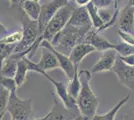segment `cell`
Masks as SVG:
<instances>
[{
	"label": "cell",
	"mask_w": 134,
	"mask_h": 120,
	"mask_svg": "<svg viewBox=\"0 0 134 120\" xmlns=\"http://www.w3.org/2000/svg\"><path fill=\"white\" fill-rule=\"evenodd\" d=\"M94 5L98 8V9H101V8H107L108 6H110V4L114 3V1L112 0H92Z\"/></svg>",
	"instance_id": "obj_30"
},
{
	"label": "cell",
	"mask_w": 134,
	"mask_h": 120,
	"mask_svg": "<svg viewBox=\"0 0 134 120\" xmlns=\"http://www.w3.org/2000/svg\"><path fill=\"white\" fill-rule=\"evenodd\" d=\"M125 64H127L129 66H133L134 67V54H131L129 56H125V57H119Z\"/></svg>",
	"instance_id": "obj_31"
},
{
	"label": "cell",
	"mask_w": 134,
	"mask_h": 120,
	"mask_svg": "<svg viewBox=\"0 0 134 120\" xmlns=\"http://www.w3.org/2000/svg\"><path fill=\"white\" fill-rule=\"evenodd\" d=\"M26 61H27L28 64V68H29V71H32V72H36L38 74L43 75L46 79L48 81H50L52 83V85L54 86L55 88V91L57 96L59 97V100L61 101V103L66 107L67 109H70V110H79L78 107H77V103H76V100L73 99L69 93H68V90H67V86L61 82V81H56L55 79H53L51 76L47 74L45 71H42L36 67V63H34L33 61H31L29 58L26 56Z\"/></svg>",
	"instance_id": "obj_5"
},
{
	"label": "cell",
	"mask_w": 134,
	"mask_h": 120,
	"mask_svg": "<svg viewBox=\"0 0 134 120\" xmlns=\"http://www.w3.org/2000/svg\"><path fill=\"white\" fill-rule=\"evenodd\" d=\"M91 75L92 73L86 69L79 70V79L81 82V88L78 97L76 98V103L80 114L84 115L90 119H92L96 115V111L99 105L98 98L90 87V80L92 77Z\"/></svg>",
	"instance_id": "obj_3"
},
{
	"label": "cell",
	"mask_w": 134,
	"mask_h": 120,
	"mask_svg": "<svg viewBox=\"0 0 134 120\" xmlns=\"http://www.w3.org/2000/svg\"><path fill=\"white\" fill-rule=\"evenodd\" d=\"M51 115L48 120H73L76 118L80 112L79 110H70L67 109L59 100H57L54 97V103L53 107L50 110Z\"/></svg>",
	"instance_id": "obj_13"
},
{
	"label": "cell",
	"mask_w": 134,
	"mask_h": 120,
	"mask_svg": "<svg viewBox=\"0 0 134 120\" xmlns=\"http://www.w3.org/2000/svg\"><path fill=\"white\" fill-rule=\"evenodd\" d=\"M113 73H115L118 81L128 88L129 90H134V67L129 66L123 62L122 60L117 56L116 62L114 64L111 70Z\"/></svg>",
	"instance_id": "obj_8"
},
{
	"label": "cell",
	"mask_w": 134,
	"mask_h": 120,
	"mask_svg": "<svg viewBox=\"0 0 134 120\" xmlns=\"http://www.w3.org/2000/svg\"><path fill=\"white\" fill-rule=\"evenodd\" d=\"M27 72H29V68H28L27 61H26V56H24L21 60H19V62L17 64V70L14 76L17 88H20L26 82Z\"/></svg>",
	"instance_id": "obj_19"
},
{
	"label": "cell",
	"mask_w": 134,
	"mask_h": 120,
	"mask_svg": "<svg viewBox=\"0 0 134 120\" xmlns=\"http://www.w3.org/2000/svg\"><path fill=\"white\" fill-rule=\"evenodd\" d=\"M8 34H9L8 29L6 28L3 24L0 22V40L3 39V38H4V37H6Z\"/></svg>",
	"instance_id": "obj_32"
},
{
	"label": "cell",
	"mask_w": 134,
	"mask_h": 120,
	"mask_svg": "<svg viewBox=\"0 0 134 120\" xmlns=\"http://www.w3.org/2000/svg\"><path fill=\"white\" fill-rule=\"evenodd\" d=\"M80 88H81V82H80V79H79V71H78V68H76L74 77L70 80L69 85L67 87V90H68L69 95L73 99L76 100V98L78 97L79 92H80Z\"/></svg>",
	"instance_id": "obj_22"
},
{
	"label": "cell",
	"mask_w": 134,
	"mask_h": 120,
	"mask_svg": "<svg viewBox=\"0 0 134 120\" xmlns=\"http://www.w3.org/2000/svg\"><path fill=\"white\" fill-rule=\"evenodd\" d=\"M10 98V92L5 88H0V116L5 114Z\"/></svg>",
	"instance_id": "obj_26"
},
{
	"label": "cell",
	"mask_w": 134,
	"mask_h": 120,
	"mask_svg": "<svg viewBox=\"0 0 134 120\" xmlns=\"http://www.w3.org/2000/svg\"><path fill=\"white\" fill-rule=\"evenodd\" d=\"M117 8V7H116ZM115 8V10H116ZM115 10L112 12L111 9H108V8H101V9H98V14H99V17L101 18V20L103 21V24L109 22L111 20V18L113 17L114 15V12Z\"/></svg>",
	"instance_id": "obj_28"
},
{
	"label": "cell",
	"mask_w": 134,
	"mask_h": 120,
	"mask_svg": "<svg viewBox=\"0 0 134 120\" xmlns=\"http://www.w3.org/2000/svg\"><path fill=\"white\" fill-rule=\"evenodd\" d=\"M117 24L119 30L134 35V7L127 4L123 8L119 9L117 18Z\"/></svg>",
	"instance_id": "obj_10"
},
{
	"label": "cell",
	"mask_w": 134,
	"mask_h": 120,
	"mask_svg": "<svg viewBox=\"0 0 134 120\" xmlns=\"http://www.w3.org/2000/svg\"><path fill=\"white\" fill-rule=\"evenodd\" d=\"M4 115L5 114H3V115H1V116H0V120H2L3 118H4Z\"/></svg>",
	"instance_id": "obj_36"
},
{
	"label": "cell",
	"mask_w": 134,
	"mask_h": 120,
	"mask_svg": "<svg viewBox=\"0 0 134 120\" xmlns=\"http://www.w3.org/2000/svg\"><path fill=\"white\" fill-rule=\"evenodd\" d=\"M22 30H18V31H15V32L9 33L6 37L0 40V43L9 44V45H17L22 40Z\"/></svg>",
	"instance_id": "obj_24"
},
{
	"label": "cell",
	"mask_w": 134,
	"mask_h": 120,
	"mask_svg": "<svg viewBox=\"0 0 134 120\" xmlns=\"http://www.w3.org/2000/svg\"><path fill=\"white\" fill-rule=\"evenodd\" d=\"M73 120H91V119L88 118V117H86V116H84V115H82V114H79L76 118H74Z\"/></svg>",
	"instance_id": "obj_35"
},
{
	"label": "cell",
	"mask_w": 134,
	"mask_h": 120,
	"mask_svg": "<svg viewBox=\"0 0 134 120\" xmlns=\"http://www.w3.org/2000/svg\"><path fill=\"white\" fill-rule=\"evenodd\" d=\"M21 8L27 17L33 21H38L41 11V3L37 0H24L21 1Z\"/></svg>",
	"instance_id": "obj_18"
},
{
	"label": "cell",
	"mask_w": 134,
	"mask_h": 120,
	"mask_svg": "<svg viewBox=\"0 0 134 120\" xmlns=\"http://www.w3.org/2000/svg\"><path fill=\"white\" fill-rule=\"evenodd\" d=\"M118 34L120 36V38L122 39V42H125L129 45L134 46V35L125 33V32H122L120 30H118Z\"/></svg>",
	"instance_id": "obj_29"
},
{
	"label": "cell",
	"mask_w": 134,
	"mask_h": 120,
	"mask_svg": "<svg viewBox=\"0 0 134 120\" xmlns=\"http://www.w3.org/2000/svg\"><path fill=\"white\" fill-rule=\"evenodd\" d=\"M90 2V0H75L74 3L77 7H84Z\"/></svg>",
	"instance_id": "obj_33"
},
{
	"label": "cell",
	"mask_w": 134,
	"mask_h": 120,
	"mask_svg": "<svg viewBox=\"0 0 134 120\" xmlns=\"http://www.w3.org/2000/svg\"><path fill=\"white\" fill-rule=\"evenodd\" d=\"M95 51L96 50L92 46L83 42V43H80V44H78L73 48V50L69 55V58H70L71 62L73 63L74 67H78L79 64L84 59V57H86L87 55H89L90 53Z\"/></svg>",
	"instance_id": "obj_17"
},
{
	"label": "cell",
	"mask_w": 134,
	"mask_h": 120,
	"mask_svg": "<svg viewBox=\"0 0 134 120\" xmlns=\"http://www.w3.org/2000/svg\"><path fill=\"white\" fill-rule=\"evenodd\" d=\"M24 55L21 53H13L3 62L0 68V75L7 78H14L17 70V64Z\"/></svg>",
	"instance_id": "obj_15"
},
{
	"label": "cell",
	"mask_w": 134,
	"mask_h": 120,
	"mask_svg": "<svg viewBox=\"0 0 134 120\" xmlns=\"http://www.w3.org/2000/svg\"><path fill=\"white\" fill-rule=\"evenodd\" d=\"M50 115H51V112L49 111L47 114L43 116V117H40V118H34V119H31V120H48L50 118Z\"/></svg>",
	"instance_id": "obj_34"
},
{
	"label": "cell",
	"mask_w": 134,
	"mask_h": 120,
	"mask_svg": "<svg viewBox=\"0 0 134 120\" xmlns=\"http://www.w3.org/2000/svg\"><path fill=\"white\" fill-rule=\"evenodd\" d=\"M6 112L9 113L11 120H29L32 114V98L21 99L16 91L10 92Z\"/></svg>",
	"instance_id": "obj_6"
},
{
	"label": "cell",
	"mask_w": 134,
	"mask_h": 120,
	"mask_svg": "<svg viewBox=\"0 0 134 120\" xmlns=\"http://www.w3.org/2000/svg\"><path fill=\"white\" fill-rule=\"evenodd\" d=\"M129 99H130V93H128V94L123 98V99H121L120 101H118V102L116 103L108 112H106L105 114H102V115L96 114L91 120H114L115 119V116L117 114V112L122 108L126 103L128 102Z\"/></svg>",
	"instance_id": "obj_20"
},
{
	"label": "cell",
	"mask_w": 134,
	"mask_h": 120,
	"mask_svg": "<svg viewBox=\"0 0 134 120\" xmlns=\"http://www.w3.org/2000/svg\"><path fill=\"white\" fill-rule=\"evenodd\" d=\"M5 88L9 92H13L17 90V86L14 78H7L0 75V88Z\"/></svg>",
	"instance_id": "obj_27"
},
{
	"label": "cell",
	"mask_w": 134,
	"mask_h": 120,
	"mask_svg": "<svg viewBox=\"0 0 134 120\" xmlns=\"http://www.w3.org/2000/svg\"><path fill=\"white\" fill-rule=\"evenodd\" d=\"M39 48H45V49H48L49 51H51L54 55L56 56L57 60H58V63H59V68H61L63 70V72L66 74V76L71 80L74 77V74H75V70L78 67H74L73 63L71 62L69 56H66L64 54H62L60 52H58L56 50L53 46L51 45V43H49L48 41H41L39 45Z\"/></svg>",
	"instance_id": "obj_9"
},
{
	"label": "cell",
	"mask_w": 134,
	"mask_h": 120,
	"mask_svg": "<svg viewBox=\"0 0 134 120\" xmlns=\"http://www.w3.org/2000/svg\"><path fill=\"white\" fill-rule=\"evenodd\" d=\"M74 8H75V6L70 4V2L68 1V3H67L66 5L63 6L62 8H60L57 11V13L54 15V17L51 19V21L46 26V28H45L44 32L42 33V35L38 37V39L36 40L34 45L28 50V58L32 57L35 54V52L37 51V49L39 48L41 41L45 40V41H48L49 43H51V41L53 40V38L67 25V23L69 21L71 15H72Z\"/></svg>",
	"instance_id": "obj_2"
},
{
	"label": "cell",
	"mask_w": 134,
	"mask_h": 120,
	"mask_svg": "<svg viewBox=\"0 0 134 120\" xmlns=\"http://www.w3.org/2000/svg\"><path fill=\"white\" fill-rule=\"evenodd\" d=\"M36 67L42 71H48V70H52V69L59 68V63L56 56L49 51L48 49L42 48L41 51V57H40L39 62L36 63Z\"/></svg>",
	"instance_id": "obj_16"
},
{
	"label": "cell",
	"mask_w": 134,
	"mask_h": 120,
	"mask_svg": "<svg viewBox=\"0 0 134 120\" xmlns=\"http://www.w3.org/2000/svg\"><path fill=\"white\" fill-rule=\"evenodd\" d=\"M114 50L116 51L119 57H125L134 54V46L129 45L125 42H120L117 44H114Z\"/></svg>",
	"instance_id": "obj_23"
},
{
	"label": "cell",
	"mask_w": 134,
	"mask_h": 120,
	"mask_svg": "<svg viewBox=\"0 0 134 120\" xmlns=\"http://www.w3.org/2000/svg\"><path fill=\"white\" fill-rule=\"evenodd\" d=\"M16 45H9V44H4L0 43V68L2 66L3 62L7 58L9 57L11 54H13L14 49Z\"/></svg>",
	"instance_id": "obj_25"
},
{
	"label": "cell",
	"mask_w": 134,
	"mask_h": 120,
	"mask_svg": "<svg viewBox=\"0 0 134 120\" xmlns=\"http://www.w3.org/2000/svg\"><path fill=\"white\" fill-rule=\"evenodd\" d=\"M84 43H87L91 45L96 51L104 52L110 49H114V44L109 42L106 38H104L100 33L96 32L95 30H90L86 34Z\"/></svg>",
	"instance_id": "obj_12"
},
{
	"label": "cell",
	"mask_w": 134,
	"mask_h": 120,
	"mask_svg": "<svg viewBox=\"0 0 134 120\" xmlns=\"http://www.w3.org/2000/svg\"><path fill=\"white\" fill-rule=\"evenodd\" d=\"M117 53L114 49H110L102 53L98 61L92 66L91 73H101L105 71H111L117 59Z\"/></svg>",
	"instance_id": "obj_11"
},
{
	"label": "cell",
	"mask_w": 134,
	"mask_h": 120,
	"mask_svg": "<svg viewBox=\"0 0 134 120\" xmlns=\"http://www.w3.org/2000/svg\"><path fill=\"white\" fill-rule=\"evenodd\" d=\"M68 3L66 0H52V1H47L43 4H41V11L38 18V28H39L40 36L44 32L46 26L48 23L51 21V19L54 17L57 11L65 6Z\"/></svg>",
	"instance_id": "obj_7"
},
{
	"label": "cell",
	"mask_w": 134,
	"mask_h": 120,
	"mask_svg": "<svg viewBox=\"0 0 134 120\" xmlns=\"http://www.w3.org/2000/svg\"><path fill=\"white\" fill-rule=\"evenodd\" d=\"M67 25H70L73 27H92V23L90 20L89 14L87 11L86 6L84 7H75L71 17L67 23Z\"/></svg>",
	"instance_id": "obj_14"
},
{
	"label": "cell",
	"mask_w": 134,
	"mask_h": 120,
	"mask_svg": "<svg viewBox=\"0 0 134 120\" xmlns=\"http://www.w3.org/2000/svg\"><path fill=\"white\" fill-rule=\"evenodd\" d=\"M92 27H73L66 25L51 41V45L58 52L69 56L73 48L80 43H83L86 34Z\"/></svg>",
	"instance_id": "obj_4"
},
{
	"label": "cell",
	"mask_w": 134,
	"mask_h": 120,
	"mask_svg": "<svg viewBox=\"0 0 134 120\" xmlns=\"http://www.w3.org/2000/svg\"><path fill=\"white\" fill-rule=\"evenodd\" d=\"M87 8V11L89 14L90 20L92 23V27H94L95 30L99 29L103 25V21L101 20V18L99 17V14H98V8L94 5L93 1L90 0V2L86 5Z\"/></svg>",
	"instance_id": "obj_21"
},
{
	"label": "cell",
	"mask_w": 134,
	"mask_h": 120,
	"mask_svg": "<svg viewBox=\"0 0 134 120\" xmlns=\"http://www.w3.org/2000/svg\"><path fill=\"white\" fill-rule=\"evenodd\" d=\"M10 8H14L18 13V18L22 24V40L15 46L13 53H21L27 56L28 50L34 45L36 40L40 36L38 22L33 21L27 17L21 8V1H10Z\"/></svg>",
	"instance_id": "obj_1"
}]
</instances>
